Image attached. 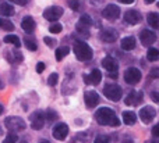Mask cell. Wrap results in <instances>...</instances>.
<instances>
[{"instance_id":"obj_23","label":"cell","mask_w":159,"mask_h":143,"mask_svg":"<svg viewBox=\"0 0 159 143\" xmlns=\"http://www.w3.org/2000/svg\"><path fill=\"white\" fill-rule=\"evenodd\" d=\"M69 53H70V47H67V46L59 47V49L56 50V53H55V57H56V60H57V61H60V60H63V58L66 57Z\"/></svg>"},{"instance_id":"obj_15","label":"cell","mask_w":159,"mask_h":143,"mask_svg":"<svg viewBox=\"0 0 159 143\" xmlns=\"http://www.w3.org/2000/svg\"><path fill=\"white\" fill-rule=\"evenodd\" d=\"M143 92L141 90H131L129 96H126V104L127 106H137L143 102Z\"/></svg>"},{"instance_id":"obj_27","label":"cell","mask_w":159,"mask_h":143,"mask_svg":"<svg viewBox=\"0 0 159 143\" xmlns=\"http://www.w3.org/2000/svg\"><path fill=\"white\" fill-rule=\"evenodd\" d=\"M75 29H77L78 33H81L82 38H88L89 36V31H88V27L84 24H81V22H78L77 25H75Z\"/></svg>"},{"instance_id":"obj_12","label":"cell","mask_w":159,"mask_h":143,"mask_svg":"<svg viewBox=\"0 0 159 143\" xmlns=\"http://www.w3.org/2000/svg\"><path fill=\"white\" fill-rule=\"evenodd\" d=\"M140 40H141V44H143V46L149 47L151 44H154L155 42H157V35L149 29H143L140 33Z\"/></svg>"},{"instance_id":"obj_29","label":"cell","mask_w":159,"mask_h":143,"mask_svg":"<svg viewBox=\"0 0 159 143\" xmlns=\"http://www.w3.org/2000/svg\"><path fill=\"white\" fill-rule=\"evenodd\" d=\"M45 118H46V121L48 122H53V121H56V120L59 118V116H57V113H56L55 110H48L46 111V114H45Z\"/></svg>"},{"instance_id":"obj_5","label":"cell","mask_w":159,"mask_h":143,"mask_svg":"<svg viewBox=\"0 0 159 143\" xmlns=\"http://www.w3.org/2000/svg\"><path fill=\"white\" fill-rule=\"evenodd\" d=\"M141 78H143V74H141V71L138 68H135V67H130V68H127L126 72H124V81H126V83H129V85H135V83H138L141 81Z\"/></svg>"},{"instance_id":"obj_17","label":"cell","mask_w":159,"mask_h":143,"mask_svg":"<svg viewBox=\"0 0 159 143\" xmlns=\"http://www.w3.org/2000/svg\"><path fill=\"white\" fill-rule=\"evenodd\" d=\"M101 64H102V67H103L106 71H109V72H117L119 64H117V61H116L113 57H110V56L105 57L103 60L101 61Z\"/></svg>"},{"instance_id":"obj_33","label":"cell","mask_w":159,"mask_h":143,"mask_svg":"<svg viewBox=\"0 0 159 143\" xmlns=\"http://www.w3.org/2000/svg\"><path fill=\"white\" fill-rule=\"evenodd\" d=\"M61 29H63V27H61V24H59V22H55V24H52V25H50V28H49V31L52 33H60Z\"/></svg>"},{"instance_id":"obj_19","label":"cell","mask_w":159,"mask_h":143,"mask_svg":"<svg viewBox=\"0 0 159 143\" xmlns=\"http://www.w3.org/2000/svg\"><path fill=\"white\" fill-rule=\"evenodd\" d=\"M120 46L123 50H133L135 47V38L134 36H126L121 39Z\"/></svg>"},{"instance_id":"obj_26","label":"cell","mask_w":159,"mask_h":143,"mask_svg":"<svg viewBox=\"0 0 159 143\" xmlns=\"http://www.w3.org/2000/svg\"><path fill=\"white\" fill-rule=\"evenodd\" d=\"M147 58L149 61H157L159 60V50L155 47H149L148 52H147Z\"/></svg>"},{"instance_id":"obj_20","label":"cell","mask_w":159,"mask_h":143,"mask_svg":"<svg viewBox=\"0 0 159 143\" xmlns=\"http://www.w3.org/2000/svg\"><path fill=\"white\" fill-rule=\"evenodd\" d=\"M121 117H123V122L126 125H134L137 122V114L134 111H123Z\"/></svg>"},{"instance_id":"obj_36","label":"cell","mask_w":159,"mask_h":143,"mask_svg":"<svg viewBox=\"0 0 159 143\" xmlns=\"http://www.w3.org/2000/svg\"><path fill=\"white\" fill-rule=\"evenodd\" d=\"M149 75H151L152 78H159V68L158 67H154V68L149 71Z\"/></svg>"},{"instance_id":"obj_32","label":"cell","mask_w":159,"mask_h":143,"mask_svg":"<svg viewBox=\"0 0 159 143\" xmlns=\"http://www.w3.org/2000/svg\"><path fill=\"white\" fill-rule=\"evenodd\" d=\"M80 22L84 25H87V27H91L92 25V18H91L88 14H82L81 18H80Z\"/></svg>"},{"instance_id":"obj_24","label":"cell","mask_w":159,"mask_h":143,"mask_svg":"<svg viewBox=\"0 0 159 143\" xmlns=\"http://www.w3.org/2000/svg\"><path fill=\"white\" fill-rule=\"evenodd\" d=\"M4 42L6 43H11V44H14V46L18 49L20 46H21V40H20V38L17 35H7L4 38Z\"/></svg>"},{"instance_id":"obj_42","label":"cell","mask_w":159,"mask_h":143,"mask_svg":"<svg viewBox=\"0 0 159 143\" xmlns=\"http://www.w3.org/2000/svg\"><path fill=\"white\" fill-rule=\"evenodd\" d=\"M145 143H159V138H154V139H148V141H145Z\"/></svg>"},{"instance_id":"obj_1","label":"cell","mask_w":159,"mask_h":143,"mask_svg":"<svg viewBox=\"0 0 159 143\" xmlns=\"http://www.w3.org/2000/svg\"><path fill=\"white\" fill-rule=\"evenodd\" d=\"M73 52H74L75 57L81 61H89L93 56L92 49L89 47V44L84 40H77L74 43V47H73Z\"/></svg>"},{"instance_id":"obj_39","label":"cell","mask_w":159,"mask_h":143,"mask_svg":"<svg viewBox=\"0 0 159 143\" xmlns=\"http://www.w3.org/2000/svg\"><path fill=\"white\" fill-rule=\"evenodd\" d=\"M152 135H154L155 138H159V122L152 128Z\"/></svg>"},{"instance_id":"obj_2","label":"cell","mask_w":159,"mask_h":143,"mask_svg":"<svg viewBox=\"0 0 159 143\" xmlns=\"http://www.w3.org/2000/svg\"><path fill=\"white\" fill-rule=\"evenodd\" d=\"M117 118L115 111L109 107H101L95 113V120L99 125H112V122Z\"/></svg>"},{"instance_id":"obj_9","label":"cell","mask_w":159,"mask_h":143,"mask_svg":"<svg viewBox=\"0 0 159 143\" xmlns=\"http://www.w3.org/2000/svg\"><path fill=\"white\" fill-rule=\"evenodd\" d=\"M102 17L109 21H116L120 17V8L116 4H107L106 7L102 10Z\"/></svg>"},{"instance_id":"obj_8","label":"cell","mask_w":159,"mask_h":143,"mask_svg":"<svg viewBox=\"0 0 159 143\" xmlns=\"http://www.w3.org/2000/svg\"><path fill=\"white\" fill-rule=\"evenodd\" d=\"M63 8L59 7V6H52V7H48L43 11V18L48 21H57L61 15H63Z\"/></svg>"},{"instance_id":"obj_41","label":"cell","mask_w":159,"mask_h":143,"mask_svg":"<svg viewBox=\"0 0 159 143\" xmlns=\"http://www.w3.org/2000/svg\"><path fill=\"white\" fill-rule=\"evenodd\" d=\"M10 2L16 3V4H18V6H25L28 3V0H10Z\"/></svg>"},{"instance_id":"obj_45","label":"cell","mask_w":159,"mask_h":143,"mask_svg":"<svg viewBox=\"0 0 159 143\" xmlns=\"http://www.w3.org/2000/svg\"><path fill=\"white\" fill-rule=\"evenodd\" d=\"M92 3H95V4H98V3H101V2H103V0H91Z\"/></svg>"},{"instance_id":"obj_46","label":"cell","mask_w":159,"mask_h":143,"mask_svg":"<svg viewBox=\"0 0 159 143\" xmlns=\"http://www.w3.org/2000/svg\"><path fill=\"white\" fill-rule=\"evenodd\" d=\"M18 143H28V141H27V139H21Z\"/></svg>"},{"instance_id":"obj_4","label":"cell","mask_w":159,"mask_h":143,"mask_svg":"<svg viewBox=\"0 0 159 143\" xmlns=\"http://www.w3.org/2000/svg\"><path fill=\"white\" fill-rule=\"evenodd\" d=\"M103 95L112 102H119L123 96V92H121V88L119 85H115V83H107L103 88Z\"/></svg>"},{"instance_id":"obj_31","label":"cell","mask_w":159,"mask_h":143,"mask_svg":"<svg viewBox=\"0 0 159 143\" xmlns=\"http://www.w3.org/2000/svg\"><path fill=\"white\" fill-rule=\"evenodd\" d=\"M57 82H59V74H56V72L50 74L49 78H48V85H49V86H55V85H57Z\"/></svg>"},{"instance_id":"obj_37","label":"cell","mask_w":159,"mask_h":143,"mask_svg":"<svg viewBox=\"0 0 159 143\" xmlns=\"http://www.w3.org/2000/svg\"><path fill=\"white\" fill-rule=\"evenodd\" d=\"M69 4L74 11L78 10V0H69Z\"/></svg>"},{"instance_id":"obj_11","label":"cell","mask_w":159,"mask_h":143,"mask_svg":"<svg viewBox=\"0 0 159 143\" xmlns=\"http://www.w3.org/2000/svg\"><path fill=\"white\" fill-rule=\"evenodd\" d=\"M52 135L56 141H64L67 138V135H69V127H67V124L59 122L57 125H55Z\"/></svg>"},{"instance_id":"obj_34","label":"cell","mask_w":159,"mask_h":143,"mask_svg":"<svg viewBox=\"0 0 159 143\" xmlns=\"http://www.w3.org/2000/svg\"><path fill=\"white\" fill-rule=\"evenodd\" d=\"M93 143H110V139L106 135H98L95 138V141H93Z\"/></svg>"},{"instance_id":"obj_18","label":"cell","mask_w":159,"mask_h":143,"mask_svg":"<svg viewBox=\"0 0 159 143\" xmlns=\"http://www.w3.org/2000/svg\"><path fill=\"white\" fill-rule=\"evenodd\" d=\"M35 27H36V24H35V21H34L32 17L27 15V17H24V18H22L21 28H22V31H24L25 33H30V35H31V33L35 31Z\"/></svg>"},{"instance_id":"obj_7","label":"cell","mask_w":159,"mask_h":143,"mask_svg":"<svg viewBox=\"0 0 159 143\" xmlns=\"http://www.w3.org/2000/svg\"><path fill=\"white\" fill-rule=\"evenodd\" d=\"M45 121H46L45 114L42 113L41 110H36L35 113H32V116H31V128L35 131H41L45 125Z\"/></svg>"},{"instance_id":"obj_40","label":"cell","mask_w":159,"mask_h":143,"mask_svg":"<svg viewBox=\"0 0 159 143\" xmlns=\"http://www.w3.org/2000/svg\"><path fill=\"white\" fill-rule=\"evenodd\" d=\"M151 99L154 100L155 103H159V92H152V93H151Z\"/></svg>"},{"instance_id":"obj_47","label":"cell","mask_w":159,"mask_h":143,"mask_svg":"<svg viewBox=\"0 0 159 143\" xmlns=\"http://www.w3.org/2000/svg\"><path fill=\"white\" fill-rule=\"evenodd\" d=\"M39 143H50V142H49V141H41Z\"/></svg>"},{"instance_id":"obj_10","label":"cell","mask_w":159,"mask_h":143,"mask_svg":"<svg viewBox=\"0 0 159 143\" xmlns=\"http://www.w3.org/2000/svg\"><path fill=\"white\" fill-rule=\"evenodd\" d=\"M117 38L119 33L113 28H105V29H102L99 32V39L102 42H105V43H113V42L117 40Z\"/></svg>"},{"instance_id":"obj_14","label":"cell","mask_w":159,"mask_h":143,"mask_svg":"<svg viewBox=\"0 0 159 143\" xmlns=\"http://www.w3.org/2000/svg\"><path fill=\"white\" fill-rule=\"evenodd\" d=\"M84 100H85V104H87L88 108H93L99 104V95L93 90L89 92H85L84 95Z\"/></svg>"},{"instance_id":"obj_38","label":"cell","mask_w":159,"mask_h":143,"mask_svg":"<svg viewBox=\"0 0 159 143\" xmlns=\"http://www.w3.org/2000/svg\"><path fill=\"white\" fill-rule=\"evenodd\" d=\"M43 69H45V63H38L36 64V72H38V74H41V72H43Z\"/></svg>"},{"instance_id":"obj_13","label":"cell","mask_w":159,"mask_h":143,"mask_svg":"<svg viewBox=\"0 0 159 143\" xmlns=\"http://www.w3.org/2000/svg\"><path fill=\"white\" fill-rule=\"evenodd\" d=\"M141 19H143V15H141V13L137 11V10H129V11L124 13V21L130 25L140 24Z\"/></svg>"},{"instance_id":"obj_48","label":"cell","mask_w":159,"mask_h":143,"mask_svg":"<svg viewBox=\"0 0 159 143\" xmlns=\"http://www.w3.org/2000/svg\"><path fill=\"white\" fill-rule=\"evenodd\" d=\"M2 113H3V106L0 104V114H2Z\"/></svg>"},{"instance_id":"obj_35","label":"cell","mask_w":159,"mask_h":143,"mask_svg":"<svg viewBox=\"0 0 159 143\" xmlns=\"http://www.w3.org/2000/svg\"><path fill=\"white\" fill-rule=\"evenodd\" d=\"M43 42H45V44H46V46H49V47H55L56 46V40L53 38H45L43 39Z\"/></svg>"},{"instance_id":"obj_6","label":"cell","mask_w":159,"mask_h":143,"mask_svg":"<svg viewBox=\"0 0 159 143\" xmlns=\"http://www.w3.org/2000/svg\"><path fill=\"white\" fill-rule=\"evenodd\" d=\"M155 116H157V110H155L152 106H145V107H143L140 110V113H138V117L141 118V121H143L144 124H151V122L154 121Z\"/></svg>"},{"instance_id":"obj_30","label":"cell","mask_w":159,"mask_h":143,"mask_svg":"<svg viewBox=\"0 0 159 143\" xmlns=\"http://www.w3.org/2000/svg\"><path fill=\"white\" fill-rule=\"evenodd\" d=\"M17 141H18V136L16 135V132H10L2 143H17Z\"/></svg>"},{"instance_id":"obj_22","label":"cell","mask_w":159,"mask_h":143,"mask_svg":"<svg viewBox=\"0 0 159 143\" xmlns=\"http://www.w3.org/2000/svg\"><path fill=\"white\" fill-rule=\"evenodd\" d=\"M0 14L3 17H11L14 14V7L11 4H7V3H2L0 4Z\"/></svg>"},{"instance_id":"obj_25","label":"cell","mask_w":159,"mask_h":143,"mask_svg":"<svg viewBox=\"0 0 159 143\" xmlns=\"http://www.w3.org/2000/svg\"><path fill=\"white\" fill-rule=\"evenodd\" d=\"M24 44H25V47H27L28 50H31V52H35V50L38 49V43H36V40L35 39H32V38H25L24 39Z\"/></svg>"},{"instance_id":"obj_16","label":"cell","mask_w":159,"mask_h":143,"mask_svg":"<svg viewBox=\"0 0 159 143\" xmlns=\"http://www.w3.org/2000/svg\"><path fill=\"white\" fill-rule=\"evenodd\" d=\"M101 81H102V72L96 68L92 69V71L85 77V82H87L88 85H99Z\"/></svg>"},{"instance_id":"obj_44","label":"cell","mask_w":159,"mask_h":143,"mask_svg":"<svg viewBox=\"0 0 159 143\" xmlns=\"http://www.w3.org/2000/svg\"><path fill=\"white\" fill-rule=\"evenodd\" d=\"M144 2H145V3H147V4H151V3H154V2H155V0H144Z\"/></svg>"},{"instance_id":"obj_3","label":"cell","mask_w":159,"mask_h":143,"mask_svg":"<svg viewBox=\"0 0 159 143\" xmlns=\"http://www.w3.org/2000/svg\"><path fill=\"white\" fill-rule=\"evenodd\" d=\"M4 125L10 132H21L25 129V121L20 117H7L4 121Z\"/></svg>"},{"instance_id":"obj_43","label":"cell","mask_w":159,"mask_h":143,"mask_svg":"<svg viewBox=\"0 0 159 143\" xmlns=\"http://www.w3.org/2000/svg\"><path fill=\"white\" fill-rule=\"evenodd\" d=\"M119 2L123 4H131V3H134V0H119Z\"/></svg>"},{"instance_id":"obj_28","label":"cell","mask_w":159,"mask_h":143,"mask_svg":"<svg viewBox=\"0 0 159 143\" xmlns=\"http://www.w3.org/2000/svg\"><path fill=\"white\" fill-rule=\"evenodd\" d=\"M0 28L4 29V31H13L14 24L11 21H8V19H6V18H0Z\"/></svg>"},{"instance_id":"obj_21","label":"cell","mask_w":159,"mask_h":143,"mask_svg":"<svg viewBox=\"0 0 159 143\" xmlns=\"http://www.w3.org/2000/svg\"><path fill=\"white\" fill-rule=\"evenodd\" d=\"M147 21H148V25L154 29H159V14L158 13H149L147 15Z\"/></svg>"}]
</instances>
